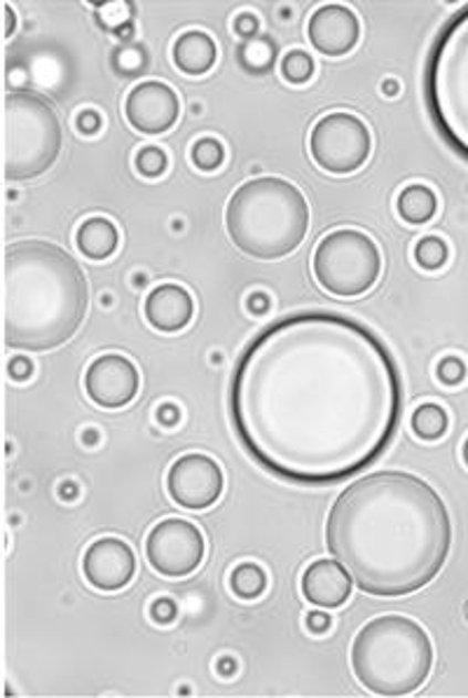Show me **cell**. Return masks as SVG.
<instances>
[{"label":"cell","mask_w":468,"mask_h":698,"mask_svg":"<svg viewBox=\"0 0 468 698\" xmlns=\"http://www.w3.org/2000/svg\"><path fill=\"white\" fill-rule=\"evenodd\" d=\"M232 27H235V33H237L239 38L253 40V38L258 35V31H260V19H258L253 12H239V14L235 17Z\"/></svg>","instance_id":"cell-31"},{"label":"cell","mask_w":468,"mask_h":698,"mask_svg":"<svg viewBox=\"0 0 468 698\" xmlns=\"http://www.w3.org/2000/svg\"><path fill=\"white\" fill-rule=\"evenodd\" d=\"M83 572L94 588L113 593L125 588L134 579L136 556L127 542L117 537H101L87 548Z\"/></svg>","instance_id":"cell-14"},{"label":"cell","mask_w":468,"mask_h":698,"mask_svg":"<svg viewBox=\"0 0 468 698\" xmlns=\"http://www.w3.org/2000/svg\"><path fill=\"white\" fill-rule=\"evenodd\" d=\"M466 619H468V603H466Z\"/></svg>","instance_id":"cell-44"},{"label":"cell","mask_w":468,"mask_h":698,"mask_svg":"<svg viewBox=\"0 0 468 698\" xmlns=\"http://www.w3.org/2000/svg\"><path fill=\"white\" fill-rule=\"evenodd\" d=\"M413 431L417 434V439L429 441V443L443 439L447 431L445 408L438 403L417 406V410L413 413Z\"/></svg>","instance_id":"cell-21"},{"label":"cell","mask_w":468,"mask_h":698,"mask_svg":"<svg viewBox=\"0 0 468 698\" xmlns=\"http://www.w3.org/2000/svg\"><path fill=\"white\" fill-rule=\"evenodd\" d=\"M136 170L144 178H159L169 167V157L159 146H146L136 153Z\"/></svg>","instance_id":"cell-29"},{"label":"cell","mask_w":468,"mask_h":698,"mask_svg":"<svg viewBox=\"0 0 468 698\" xmlns=\"http://www.w3.org/2000/svg\"><path fill=\"white\" fill-rule=\"evenodd\" d=\"M61 153V125L54 109L33 92L6 96V176L29 181L45 174Z\"/></svg>","instance_id":"cell-7"},{"label":"cell","mask_w":468,"mask_h":698,"mask_svg":"<svg viewBox=\"0 0 468 698\" xmlns=\"http://www.w3.org/2000/svg\"><path fill=\"white\" fill-rule=\"evenodd\" d=\"M382 92H384L386 96H396V94L401 92L398 80H384V82H382Z\"/></svg>","instance_id":"cell-39"},{"label":"cell","mask_w":468,"mask_h":698,"mask_svg":"<svg viewBox=\"0 0 468 698\" xmlns=\"http://www.w3.org/2000/svg\"><path fill=\"white\" fill-rule=\"evenodd\" d=\"M136 366L122 355H104L90 363L85 373V392L101 408H125L138 394Z\"/></svg>","instance_id":"cell-13"},{"label":"cell","mask_w":468,"mask_h":698,"mask_svg":"<svg viewBox=\"0 0 468 698\" xmlns=\"http://www.w3.org/2000/svg\"><path fill=\"white\" fill-rule=\"evenodd\" d=\"M59 495H61V500H66V502L75 500V497H77L75 483H64V485H61V487H59Z\"/></svg>","instance_id":"cell-38"},{"label":"cell","mask_w":468,"mask_h":698,"mask_svg":"<svg viewBox=\"0 0 468 698\" xmlns=\"http://www.w3.org/2000/svg\"><path fill=\"white\" fill-rule=\"evenodd\" d=\"M304 624H308V630L314 633V635H323L325 630L331 628V617L325 612H310L308 619H304Z\"/></svg>","instance_id":"cell-35"},{"label":"cell","mask_w":468,"mask_h":698,"mask_svg":"<svg viewBox=\"0 0 468 698\" xmlns=\"http://www.w3.org/2000/svg\"><path fill=\"white\" fill-rule=\"evenodd\" d=\"M461 455H464V462H466V466H468V439L464 441V448H461Z\"/></svg>","instance_id":"cell-43"},{"label":"cell","mask_w":468,"mask_h":698,"mask_svg":"<svg viewBox=\"0 0 468 698\" xmlns=\"http://www.w3.org/2000/svg\"><path fill=\"white\" fill-rule=\"evenodd\" d=\"M314 277L331 296L354 298L368 294L379 279L382 256L377 244L358 230H335L314 249Z\"/></svg>","instance_id":"cell-8"},{"label":"cell","mask_w":468,"mask_h":698,"mask_svg":"<svg viewBox=\"0 0 468 698\" xmlns=\"http://www.w3.org/2000/svg\"><path fill=\"white\" fill-rule=\"evenodd\" d=\"M325 544L363 593L398 598L438 577L450 556L453 523L429 483L405 471H377L337 497Z\"/></svg>","instance_id":"cell-2"},{"label":"cell","mask_w":468,"mask_h":698,"mask_svg":"<svg viewBox=\"0 0 468 698\" xmlns=\"http://www.w3.org/2000/svg\"><path fill=\"white\" fill-rule=\"evenodd\" d=\"M157 422L162 424V427H176L178 424V420H180V410H178V406H174V403H162L159 408H157Z\"/></svg>","instance_id":"cell-36"},{"label":"cell","mask_w":468,"mask_h":698,"mask_svg":"<svg viewBox=\"0 0 468 698\" xmlns=\"http://www.w3.org/2000/svg\"><path fill=\"white\" fill-rule=\"evenodd\" d=\"M434 666V647L426 630L398 614L365 624L352 645L356 680L377 696H408L417 691Z\"/></svg>","instance_id":"cell-5"},{"label":"cell","mask_w":468,"mask_h":698,"mask_svg":"<svg viewBox=\"0 0 468 698\" xmlns=\"http://www.w3.org/2000/svg\"><path fill=\"white\" fill-rule=\"evenodd\" d=\"M148 64H150V54L144 45H119L111 57L113 71L125 78L141 75L148 69Z\"/></svg>","instance_id":"cell-25"},{"label":"cell","mask_w":468,"mask_h":698,"mask_svg":"<svg viewBox=\"0 0 468 698\" xmlns=\"http://www.w3.org/2000/svg\"><path fill=\"white\" fill-rule=\"evenodd\" d=\"M228 408L258 466L289 483L331 485L389 448L403 389L392 352L371 328L333 312H298L243 349Z\"/></svg>","instance_id":"cell-1"},{"label":"cell","mask_w":468,"mask_h":698,"mask_svg":"<svg viewBox=\"0 0 468 698\" xmlns=\"http://www.w3.org/2000/svg\"><path fill=\"white\" fill-rule=\"evenodd\" d=\"M75 127H77L80 132H83V134L92 136V134H96V132L101 130V115H98L96 111H92V109H87V111H83V113H77Z\"/></svg>","instance_id":"cell-33"},{"label":"cell","mask_w":468,"mask_h":698,"mask_svg":"<svg viewBox=\"0 0 468 698\" xmlns=\"http://www.w3.org/2000/svg\"><path fill=\"white\" fill-rule=\"evenodd\" d=\"M8 373H10V378L14 380V382H24V380H29L31 376H33V363H31V359L29 357H14V359H10V363H8Z\"/></svg>","instance_id":"cell-32"},{"label":"cell","mask_w":468,"mask_h":698,"mask_svg":"<svg viewBox=\"0 0 468 698\" xmlns=\"http://www.w3.org/2000/svg\"><path fill=\"white\" fill-rule=\"evenodd\" d=\"M237 670V664L232 659H220L218 661V673L220 675H232Z\"/></svg>","instance_id":"cell-41"},{"label":"cell","mask_w":468,"mask_h":698,"mask_svg":"<svg viewBox=\"0 0 468 698\" xmlns=\"http://www.w3.org/2000/svg\"><path fill=\"white\" fill-rule=\"evenodd\" d=\"M424 99L438 134L468 162V6L434 40L424 69Z\"/></svg>","instance_id":"cell-6"},{"label":"cell","mask_w":468,"mask_h":698,"mask_svg":"<svg viewBox=\"0 0 468 698\" xmlns=\"http://www.w3.org/2000/svg\"><path fill=\"white\" fill-rule=\"evenodd\" d=\"M436 376L443 384L447 387H457L466 380V363L457 357H445L438 368H436Z\"/></svg>","instance_id":"cell-30"},{"label":"cell","mask_w":468,"mask_h":698,"mask_svg":"<svg viewBox=\"0 0 468 698\" xmlns=\"http://www.w3.org/2000/svg\"><path fill=\"white\" fill-rule=\"evenodd\" d=\"M436 209H438L436 193L429 186H424V183H413V186L405 188L396 199L398 216L413 225L429 223L436 216Z\"/></svg>","instance_id":"cell-20"},{"label":"cell","mask_w":468,"mask_h":698,"mask_svg":"<svg viewBox=\"0 0 468 698\" xmlns=\"http://www.w3.org/2000/svg\"><path fill=\"white\" fill-rule=\"evenodd\" d=\"M447 256H450V252H447V244L440 237H422L415 246V260L422 270H440L447 263Z\"/></svg>","instance_id":"cell-27"},{"label":"cell","mask_w":468,"mask_h":698,"mask_svg":"<svg viewBox=\"0 0 468 698\" xmlns=\"http://www.w3.org/2000/svg\"><path fill=\"white\" fill-rule=\"evenodd\" d=\"M87 279L73 256L52 242L27 239L6 249V345L50 352L85 321Z\"/></svg>","instance_id":"cell-3"},{"label":"cell","mask_w":468,"mask_h":698,"mask_svg":"<svg viewBox=\"0 0 468 698\" xmlns=\"http://www.w3.org/2000/svg\"><path fill=\"white\" fill-rule=\"evenodd\" d=\"M3 10H6V35L10 38V35L14 33V27H17V22H14V12H12V8H10V6H6Z\"/></svg>","instance_id":"cell-40"},{"label":"cell","mask_w":468,"mask_h":698,"mask_svg":"<svg viewBox=\"0 0 468 698\" xmlns=\"http://www.w3.org/2000/svg\"><path fill=\"white\" fill-rule=\"evenodd\" d=\"M150 614H153V619L157 624H171L176 619V605L171 601H167V598L155 601Z\"/></svg>","instance_id":"cell-34"},{"label":"cell","mask_w":468,"mask_h":698,"mask_svg":"<svg viewBox=\"0 0 468 698\" xmlns=\"http://www.w3.org/2000/svg\"><path fill=\"white\" fill-rule=\"evenodd\" d=\"M302 593L312 605L335 609L350 601L352 577L337 561H316L302 574Z\"/></svg>","instance_id":"cell-17"},{"label":"cell","mask_w":468,"mask_h":698,"mask_svg":"<svg viewBox=\"0 0 468 698\" xmlns=\"http://www.w3.org/2000/svg\"><path fill=\"white\" fill-rule=\"evenodd\" d=\"M310 43L325 57L350 54L361 40V22L356 12L344 6H323L319 8L308 24Z\"/></svg>","instance_id":"cell-15"},{"label":"cell","mask_w":468,"mask_h":698,"mask_svg":"<svg viewBox=\"0 0 468 698\" xmlns=\"http://www.w3.org/2000/svg\"><path fill=\"white\" fill-rule=\"evenodd\" d=\"M171 57H174V64L180 73L205 75L214 69L216 59H218V50H216V43L209 33L186 31L183 35H178V40L174 43Z\"/></svg>","instance_id":"cell-18"},{"label":"cell","mask_w":468,"mask_h":698,"mask_svg":"<svg viewBox=\"0 0 468 698\" xmlns=\"http://www.w3.org/2000/svg\"><path fill=\"white\" fill-rule=\"evenodd\" d=\"M373 134L352 113L323 115L310 134V153L323 172L352 174L368 162Z\"/></svg>","instance_id":"cell-9"},{"label":"cell","mask_w":468,"mask_h":698,"mask_svg":"<svg viewBox=\"0 0 468 698\" xmlns=\"http://www.w3.org/2000/svg\"><path fill=\"white\" fill-rule=\"evenodd\" d=\"M125 115L129 125L141 134H165L178 122L180 101L165 82L148 80L132 88L127 94Z\"/></svg>","instance_id":"cell-12"},{"label":"cell","mask_w":468,"mask_h":698,"mask_svg":"<svg viewBox=\"0 0 468 698\" xmlns=\"http://www.w3.org/2000/svg\"><path fill=\"white\" fill-rule=\"evenodd\" d=\"M314 59L304 50H289L281 57V75L291 85H304L314 75Z\"/></svg>","instance_id":"cell-26"},{"label":"cell","mask_w":468,"mask_h":698,"mask_svg":"<svg viewBox=\"0 0 468 698\" xmlns=\"http://www.w3.org/2000/svg\"><path fill=\"white\" fill-rule=\"evenodd\" d=\"M146 319L159 333H178L195 317L193 296L178 284H162L146 298Z\"/></svg>","instance_id":"cell-16"},{"label":"cell","mask_w":468,"mask_h":698,"mask_svg":"<svg viewBox=\"0 0 468 698\" xmlns=\"http://www.w3.org/2000/svg\"><path fill=\"white\" fill-rule=\"evenodd\" d=\"M247 310L251 312V315H264L270 310V298H268V294H262V291H256V294H251L249 298H247Z\"/></svg>","instance_id":"cell-37"},{"label":"cell","mask_w":468,"mask_h":698,"mask_svg":"<svg viewBox=\"0 0 468 698\" xmlns=\"http://www.w3.org/2000/svg\"><path fill=\"white\" fill-rule=\"evenodd\" d=\"M264 586H268V574L256 563L237 565L230 574V588L241 601H253L262 595Z\"/></svg>","instance_id":"cell-23"},{"label":"cell","mask_w":468,"mask_h":698,"mask_svg":"<svg viewBox=\"0 0 468 698\" xmlns=\"http://www.w3.org/2000/svg\"><path fill=\"white\" fill-rule=\"evenodd\" d=\"M96 441H98V434H96V431H92V429H90V431H85V443H87V445H96Z\"/></svg>","instance_id":"cell-42"},{"label":"cell","mask_w":468,"mask_h":698,"mask_svg":"<svg viewBox=\"0 0 468 698\" xmlns=\"http://www.w3.org/2000/svg\"><path fill=\"white\" fill-rule=\"evenodd\" d=\"M94 17L101 29L119 38H127L129 31H134V6L125 3V0H113V3L98 6Z\"/></svg>","instance_id":"cell-22"},{"label":"cell","mask_w":468,"mask_h":698,"mask_svg":"<svg viewBox=\"0 0 468 698\" xmlns=\"http://www.w3.org/2000/svg\"><path fill=\"white\" fill-rule=\"evenodd\" d=\"M190 160L199 172H216L226 162V148L218 138H199L190 151Z\"/></svg>","instance_id":"cell-28"},{"label":"cell","mask_w":468,"mask_h":698,"mask_svg":"<svg viewBox=\"0 0 468 698\" xmlns=\"http://www.w3.org/2000/svg\"><path fill=\"white\" fill-rule=\"evenodd\" d=\"M205 535L186 519H167L157 523L146 542L150 567L162 577H188L205 561Z\"/></svg>","instance_id":"cell-10"},{"label":"cell","mask_w":468,"mask_h":698,"mask_svg":"<svg viewBox=\"0 0 468 698\" xmlns=\"http://www.w3.org/2000/svg\"><path fill=\"white\" fill-rule=\"evenodd\" d=\"M75 244H77V252L85 258L106 260L117 252L119 233L111 218L94 216L80 225L75 233Z\"/></svg>","instance_id":"cell-19"},{"label":"cell","mask_w":468,"mask_h":698,"mask_svg":"<svg viewBox=\"0 0 468 698\" xmlns=\"http://www.w3.org/2000/svg\"><path fill=\"white\" fill-rule=\"evenodd\" d=\"M226 228L239 252L258 260H279L308 237L310 204L291 181L251 178L230 197Z\"/></svg>","instance_id":"cell-4"},{"label":"cell","mask_w":468,"mask_h":698,"mask_svg":"<svg viewBox=\"0 0 468 698\" xmlns=\"http://www.w3.org/2000/svg\"><path fill=\"white\" fill-rule=\"evenodd\" d=\"M277 48L270 38H253L239 50V64L249 73H268L274 66Z\"/></svg>","instance_id":"cell-24"},{"label":"cell","mask_w":468,"mask_h":698,"mask_svg":"<svg viewBox=\"0 0 468 698\" xmlns=\"http://www.w3.org/2000/svg\"><path fill=\"white\" fill-rule=\"evenodd\" d=\"M222 485H226V479H222L218 462L199 453L178 458L167 474L169 497L178 506L193 511L214 506L222 495Z\"/></svg>","instance_id":"cell-11"}]
</instances>
